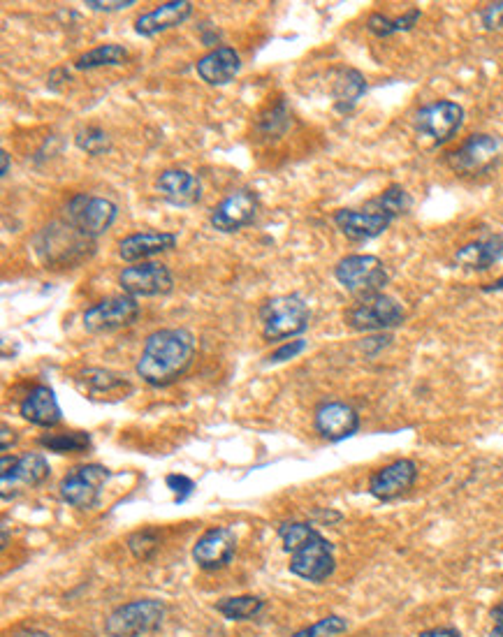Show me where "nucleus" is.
Returning <instances> with one entry per match:
<instances>
[{
  "label": "nucleus",
  "instance_id": "nucleus-1",
  "mask_svg": "<svg viewBox=\"0 0 503 637\" xmlns=\"http://www.w3.org/2000/svg\"><path fill=\"white\" fill-rule=\"evenodd\" d=\"M195 339L186 329H158L149 334L137 360V376L151 387H167L191 369Z\"/></svg>",
  "mask_w": 503,
  "mask_h": 637
},
{
  "label": "nucleus",
  "instance_id": "nucleus-2",
  "mask_svg": "<svg viewBox=\"0 0 503 637\" xmlns=\"http://www.w3.org/2000/svg\"><path fill=\"white\" fill-rule=\"evenodd\" d=\"M279 536L286 552L293 556L290 559V573L316 584L325 582L334 573L337 561H334L332 545L313 526L302 522L281 524Z\"/></svg>",
  "mask_w": 503,
  "mask_h": 637
},
{
  "label": "nucleus",
  "instance_id": "nucleus-3",
  "mask_svg": "<svg viewBox=\"0 0 503 637\" xmlns=\"http://www.w3.org/2000/svg\"><path fill=\"white\" fill-rule=\"evenodd\" d=\"M311 311L300 295H281L260 306L262 334L267 341H283L309 327Z\"/></svg>",
  "mask_w": 503,
  "mask_h": 637
},
{
  "label": "nucleus",
  "instance_id": "nucleus-4",
  "mask_svg": "<svg viewBox=\"0 0 503 637\" xmlns=\"http://www.w3.org/2000/svg\"><path fill=\"white\" fill-rule=\"evenodd\" d=\"M165 621V605L160 600L144 598L126 603L109 614L105 633L109 637H144L156 633Z\"/></svg>",
  "mask_w": 503,
  "mask_h": 637
},
{
  "label": "nucleus",
  "instance_id": "nucleus-5",
  "mask_svg": "<svg viewBox=\"0 0 503 637\" xmlns=\"http://www.w3.org/2000/svg\"><path fill=\"white\" fill-rule=\"evenodd\" d=\"M337 281L355 297L381 295L388 285V269L376 255H348L334 269Z\"/></svg>",
  "mask_w": 503,
  "mask_h": 637
},
{
  "label": "nucleus",
  "instance_id": "nucleus-6",
  "mask_svg": "<svg viewBox=\"0 0 503 637\" xmlns=\"http://www.w3.org/2000/svg\"><path fill=\"white\" fill-rule=\"evenodd\" d=\"M404 316V306L395 297H388L381 292V295L362 297L346 313V320L357 332H383V329L402 325Z\"/></svg>",
  "mask_w": 503,
  "mask_h": 637
},
{
  "label": "nucleus",
  "instance_id": "nucleus-7",
  "mask_svg": "<svg viewBox=\"0 0 503 637\" xmlns=\"http://www.w3.org/2000/svg\"><path fill=\"white\" fill-rule=\"evenodd\" d=\"M116 214H119V209H116L114 202L93 195H75L68 202V209H65L68 223L89 239H98L100 234L112 228Z\"/></svg>",
  "mask_w": 503,
  "mask_h": 637
},
{
  "label": "nucleus",
  "instance_id": "nucleus-8",
  "mask_svg": "<svg viewBox=\"0 0 503 637\" xmlns=\"http://www.w3.org/2000/svg\"><path fill=\"white\" fill-rule=\"evenodd\" d=\"M140 318V304L130 295H114L98 302L84 313V329L91 334H107L130 327Z\"/></svg>",
  "mask_w": 503,
  "mask_h": 637
},
{
  "label": "nucleus",
  "instance_id": "nucleus-9",
  "mask_svg": "<svg viewBox=\"0 0 503 637\" xmlns=\"http://www.w3.org/2000/svg\"><path fill=\"white\" fill-rule=\"evenodd\" d=\"M109 480V468L100 464L77 466L61 480V499L72 508L89 510L98 505L100 489Z\"/></svg>",
  "mask_w": 503,
  "mask_h": 637
},
{
  "label": "nucleus",
  "instance_id": "nucleus-10",
  "mask_svg": "<svg viewBox=\"0 0 503 637\" xmlns=\"http://www.w3.org/2000/svg\"><path fill=\"white\" fill-rule=\"evenodd\" d=\"M123 295L130 297H158L172 290V274L163 262H140L126 267L119 276Z\"/></svg>",
  "mask_w": 503,
  "mask_h": 637
},
{
  "label": "nucleus",
  "instance_id": "nucleus-11",
  "mask_svg": "<svg viewBox=\"0 0 503 637\" xmlns=\"http://www.w3.org/2000/svg\"><path fill=\"white\" fill-rule=\"evenodd\" d=\"M503 142L494 135H473L448 156V165L459 174H478L494 165L501 156Z\"/></svg>",
  "mask_w": 503,
  "mask_h": 637
},
{
  "label": "nucleus",
  "instance_id": "nucleus-12",
  "mask_svg": "<svg viewBox=\"0 0 503 637\" xmlns=\"http://www.w3.org/2000/svg\"><path fill=\"white\" fill-rule=\"evenodd\" d=\"M462 121L464 109L450 100H436L415 114V128H418V133L432 137L436 144L448 142L457 133L459 126H462Z\"/></svg>",
  "mask_w": 503,
  "mask_h": 637
},
{
  "label": "nucleus",
  "instance_id": "nucleus-13",
  "mask_svg": "<svg viewBox=\"0 0 503 637\" xmlns=\"http://www.w3.org/2000/svg\"><path fill=\"white\" fill-rule=\"evenodd\" d=\"M258 214V195L253 190H235V193L225 197L218 207L211 211L209 223L218 232H237L253 223Z\"/></svg>",
  "mask_w": 503,
  "mask_h": 637
},
{
  "label": "nucleus",
  "instance_id": "nucleus-14",
  "mask_svg": "<svg viewBox=\"0 0 503 637\" xmlns=\"http://www.w3.org/2000/svg\"><path fill=\"white\" fill-rule=\"evenodd\" d=\"M418 480V466L411 459H397L381 471H376L369 480V492L378 501H392L406 494Z\"/></svg>",
  "mask_w": 503,
  "mask_h": 637
},
{
  "label": "nucleus",
  "instance_id": "nucleus-15",
  "mask_svg": "<svg viewBox=\"0 0 503 637\" xmlns=\"http://www.w3.org/2000/svg\"><path fill=\"white\" fill-rule=\"evenodd\" d=\"M51 468L42 455H28L10 459L3 455V471H0V485H3V499H10V489L17 485L38 487L49 478Z\"/></svg>",
  "mask_w": 503,
  "mask_h": 637
},
{
  "label": "nucleus",
  "instance_id": "nucleus-16",
  "mask_svg": "<svg viewBox=\"0 0 503 637\" xmlns=\"http://www.w3.org/2000/svg\"><path fill=\"white\" fill-rule=\"evenodd\" d=\"M237 536L228 526L209 529L193 547V559L202 570H221L235 556Z\"/></svg>",
  "mask_w": 503,
  "mask_h": 637
},
{
  "label": "nucleus",
  "instance_id": "nucleus-17",
  "mask_svg": "<svg viewBox=\"0 0 503 637\" xmlns=\"http://www.w3.org/2000/svg\"><path fill=\"white\" fill-rule=\"evenodd\" d=\"M334 223L337 228L353 241H367L376 239L378 234H383L390 228L392 218L383 211L374 209L369 204L367 209H341L334 214Z\"/></svg>",
  "mask_w": 503,
  "mask_h": 637
},
{
  "label": "nucleus",
  "instance_id": "nucleus-18",
  "mask_svg": "<svg viewBox=\"0 0 503 637\" xmlns=\"http://www.w3.org/2000/svg\"><path fill=\"white\" fill-rule=\"evenodd\" d=\"M316 429L327 441H346L360 429V415L355 413V408L341 404V401H327L316 410Z\"/></svg>",
  "mask_w": 503,
  "mask_h": 637
},
{
  "label": "nucleus",
  "instance_id": "nucleus-19",
  "mask_svg": "<svg viewBox=\"0 0 503 637\" xmlns=\"http://www.w3.org/2000/svg\"><path fill=\"white\" fill-rule=\"evenodd\" d=\"M160 197L172 207H195L202 197V183L186 170H165L156 179Z\"/></svg>",
  "mask_w": 503,
  "mask_h": 637
},
{
  "label": "nucleus",
  "instance_id": "nucleus-20",
  "mask_svg": "<svg viewBox=\"0 0 503 637\" xmlns=\"http://www.w3.org/2000/svg\"><path fill=\"white\" fill-rule=\"evenodd\" d=\"M195 70L204 84L209 86H225L237 77V72L242 70V58L232 47H216L209 54H204Z\"/></svg>",
  "mask_w": 503,
  "mask_h": 637
},
{
  "label": "nucleus",
  "instance_id": "nucleus-21",
  "mask_svg": "<svg viewBox=\"0 0 503 637\" xmlns=\"http://www.w3.org/2000/svg\"><path fill=\"white\" fill-rule=\"evenodd\" d=\"M191 14H193L191 0H174V3H163V5H158L156 10L142 14V17L135 21V31H137V35H144V38H153V35L170 31V28H174V26H181L188 17H191Z\"/></svg>",
  "mask_w": 503,
  "mask_h": 637
},
{
  "label": "nucleus",
  "instance_id": "nucleus-22",
  "mask_svg": "<svg viewBox=\"0 0 503 637\" xmlns=\"http://www.w3.org/2000/svg\"><path fill=\"white\" fill-rule=\"evenodd\" d=\"M177 246V234L172 232H137L119 244V255L126 262H144L153 255L172 251Z\"/></svg>",
  "mask_w": 503,
  "mask_h": 637
},
{
  "label": "nucleus",
  "instance_id": "nucleus-23",
  "mask_svg": "<svg viewBox=\"0 0 503 637\" xmlns=\"http://www.w3.org/2000/svg\"><path fill=\"white\" fill-rule=\"evenodd\" d=\"M21 417L38 427H54L61 422V406L51 387L38 385L28 392V397L21 401Z\"/></svg>",
  "mask_w": 503,
  "mask_h": 637
},
{
  "label": "nucleus",
  "instance_id": "nucleus-24",
  "mask_svg": "<svg viewBox=\"0 0 503 637\" xmlns=\"http://www.w3.org/2000/svg\"><path fill=\"white\" fill-rule=\"evenodd\" d=\"M503 258V237H485L473 241V244H466L464 248H459L455 255V262L464 269H476V272H483V269H490L492 265Z\"/></svg>",
  "mask_w": 503,
  "mask_h": 637
},
{
  "label": "nucleus",
  "instance_id": "nucleus-25",
  "mask_svg": "<svg viewBox=\"0 0 503 637\" xmlns=\"http://www.w3.org/2000/svg\"><path fill=\"white\" fill-rule=\"evenodd\" d=\"M364 91H367V82L357 70H339L337 79H334V102H337L339 112H351V109L357 105V100L362 98Z\"/></svg>",
  "mask_w": 503,
  "mask_h": 637
},
{
  "label": "nucleus",
  "instance_id": "nucleus-26",
  "mask_svg": "<svg viewBox=\"0 0 503 637\" xmlns=\"http://www.w3.org/2000/svg\"><path fill=\"white\" fill-rule=\"evenodd\" d=\"M126 61H128V51L121 45H100L79 56L75 61V68L96 70V68H105V65H123Z\"/></svg>",
  "mask_w": 503,
  "mask_h": 637
},
{
  "label": "nucleus",
  "instance_id": "nucleus-27",
  "mask_svg": "<svg viewBox=\"0 0 503 637\" xmlns=\"http://www.w3.org/2000/svg\"><path fill=\"white\" fill-rule=\"evenodd\" d=\"M262 607H265V603H262V598L258 596H235L223 598L221 603L216 605V610L230 621H249L253 617H258Z\"/></svg>",
  "mask_w": 503,
  "mask_h": 637
},
{
  "label": "nucleus",
  "instance_id": "nucleus-28",
  "mask_svg": "<svg viewBox=\"0 0 503 637\" xmlns=\"http://www.w3.org/2000/svg\"><path fill=\"white\" fill-rule=\"evenodd\" d=\"M42 448L58 455H68V452H84L91 448V436L86 431H65V434H51L40 438Z\"/></svg>",
  "mask_w": 503,
  "mask_h": 637
},
{
  "label": "nucleus",
  "instance_id": "nucleus-29",
  "mask_svg": "<svg viewBox=\"0 0 503 637\" xmlns=\"http://www.w3.org/2000/svg\"><path fill=\"white\" fill-rule=\"evenodd\" d=\"M82 380L86 387H89L91 394H112L116 390H123V387H126V390L130 387L126 383V378H121L119 373H112L107 369H86L82 373Z\"/></svg>",
  "mask_w": 503,
  "mask_h": 637
},
{
  "label": "nucleus",
  "instance_id": "nucleus-30",
  "mask_svg": "<svg viewBox=\"0 0 503 637\" xmlns=\"http://www.w3.org/2000/svg\"><path fill=\"white\" fill-rule=\"evenodd\" d=\"M75 144L82 151L89 153V156H102V153L112 151V139H109L105 130L98 126H86L82 130H77Z\"/></svg>",
  "mask_w": 503,
  "mask_h": 637
},
{
  "label": "nucleus",
  "instance_id": "nucleus-31",
  "mask_svg": "<svg viewBox=\"0 0 503 637\" xmlns=\"http://www.w3.org/2000/svg\"><path fill=\"white\" fill-rule=\"evenodd\" d=\"M371 207L383 211V214H388L390 218H395L411 209V197H408L402 186H390L381 197H376V200L371 202Z\"/></svg>",
  "mask_w": 503,
  "mask_h": 637
},
{
  "label": "nucleus",
  "instance_id": "nucleus-32",
  "mask_svg": "<svg viewBox=\"0 0 503 637\" xmlns=\"http://www.w3.org/2000/svg\"><path fill=\"white\" fill-rule=\"evenodd\" d=\"M346 619L337 617V614H330V617L316 621L313 626H306L302 631L293 633V637H337L339 633H346Z\"/></svg>",
  "mask_w": 503,
  "mask_h": 637
},
{
  "label": "nucleus",
  "instance_id": "nucleus-33",
  "mask_svg": "<svg viewBox=\"0 0 503 637\" xmlns=\"http://www.w3.org/2000/svg\"><path fill=\"white\" fill-rule=\"evenodd\" d=\"M128 547H130V552H133V554L137 556V559L147 561L149 556L158 549V536H156V531H153V529H144V531L133 533V536L128 538Z\"/></svg>",
  "mask_w": 503,
  "mask_h": 637
},
{
  "label": "nucleus",
  "instance_id": "nucleus-34",
  "mask_svg": "<svg viewBox=\"0 0 503 637\" xmlns=\"http://www.w3.org/2000/svg\"><path fill=\"white\" fill-rule=\"evenodd\" d=\"M165 482L174 492V501L177 503H184L188 496L195 492V482L191 478H186V475H167Z\"/></svg>",
  "mask_w": 503,
  "mask_h": 637
},
{
  "label": "nucleus",
  "instance_id": "nucleus-35",
  "mask_svg": "<svg viewBox=\"0 0 503 637\" xmlns=\"http://www.w3.org/2000/svg\"><path fill=\"white\" fill-rule=\"evenodd\" d=\"M304 348H306V341H302V339L290 341V343H283V346H281L279 350H274V353L269 355V362H272V364H279V362L293 360V357L300 355Z\"/></svg>",
  "mask_w": 503,
  "mask_h": 637
},
{
  "label": "nucleus",
  "instance_id": "nucleus-36",
  "mask_svg": "<svg viewBox=\"0 0 503 637\" xmlns=\"http://www.w3.org/2000/svg\"><path fill=\"white\" fill-rule=\"evenodd\" d=\"M367 28H369V31L374 33V35H378V38H385V35L397 33L395 19L383 17V14H371L369 21H367Z\"/></svg>",
  "mask_w": 503,
  "mask_h": 637
},
{
  "label": "nucleus",
  "instance_id": "nucleus-37",
  "mask_svg": "<svg viewBox=\"0 0 503 637\" xmlns=\"http://www.w3.org/2000/svg\"><path fill=\"white\" fill-rule=\"evenodd\" d=\"M480 19H483L485 28H501L503 26V3H492L487 5L483 14H480Z\"/></svg>",
  "mask_w": 503,
  "mask_h": 637
},
{
  "label": "nucleus",
  "instance_id": "nucleus-38",
  "mask_svg": "<svg viewBox=\"0 0 503 637\" xmlns=\"http://www.w3.org/2000/svg\"><path fill=\"white\" fill-rule=\"evenodd\" d=\"M135 0H114V3H102V0H86V7L98 12H116V10H126V7H133Z\"/></svg>",
  "mask_w": 503,
  "mask_h": 637
},
{
  "label": "nucleus",
  "instance_id": "nucleus-39",
  "mask_svg": "<svg viewBox=\"0 0 503 637\" xmlns=\"http://www.w3.org/2000/svg\"><path fill=\"white\" fill-rule=\"evenodd\" d=\"M492 637H503V605L492 610Z\"/></svg>",
  "mask_w": 503,
  "mask_h": 637
},
{
  "label": "nucleus",
  "instance_id": "nucleus-40",
  "mask_svg": "<svg viewBox=\"0 0 503 637\" xmlns=\"http://www.w3.org/2000/svg\"><path fill=\"white\" fill-rule=\"evenodd\" d=\"M0 431H3V441H0V450L7 452L14 443H17V431L10 429V424H3V427H0Z\"/></svg>",
  "mask_w": 503,
  "mask_h": 637
},
{
  "label": "nucleus",
  "instance_id": "nucleus-41",
  "mask_svg": "<svg viewBox=\"0 0 503 637\" xmlns=\"http://www.w3.org/2000/svg\"><path fill=\"white\" fill-rule=\"evenodd\" d=\"M420 637H462L457 628H432V631L420 633Z\"/></svg>",
  "mask_w": 503,
  "mask_h": 637
},
{
  "label": "nucleus",
  "instance_id": "nucleus-42",
  "mask_svg": "<svg viewBox=\"0 0 503 637\" xmlns=\"http://www.w3.org/2000/svg\"><path fill=\"white\" fill-rule=\"evenodd\" d=\"M0 158H3V172H0V177H7V174H10V153L3 151Z\"/></svg>",
  "mask_w": 503,
  "mask_h": 637
},
{
  "label": "nucleus",
  "instance_id": "nucleus-43",
  "mask_svg": "<svg viewBox=\"0 0 503 637\" xmlns=\"http://www.w3.org/2000/svg\"><path fill=\"white\" fill-rule=\"evenodd\" d=\"M14 637H49V635L42 631H33V628H26V631H19Z\"/></svg>",
  "mask_w": 503,
  "mask_h": 637
},
{
  "label": "nucleus",
  "instance_id": "nucleus-44",
  "mask_svg": "<svg viewBox=\"0 0 503 637\" xmlns=\"http://www.w3.org/2000/svg\"><path fill=\"white\" fill-rule=\"evenodd\" d=\"M485 290H487V292H503V276L499 278V281H494L492 285H487Z\"/></svg>",
  "mask_w": 503,
  "mask_h": 637
},
{
  "label": "nucleus",
  "instance_id": "nucleus-45",
  "mask_svg": "<svg viewBox=\"0 0 503 637\" xmlns=\"http://www.w3.org/2000/svg\"><path fill=\"white\" fill-rule=\"evenodd\" d=\"M7 545V519H3V547Z\"/></svg>",
  "mask_w": 503,
  "mask_h": 637
}]
</instances>
